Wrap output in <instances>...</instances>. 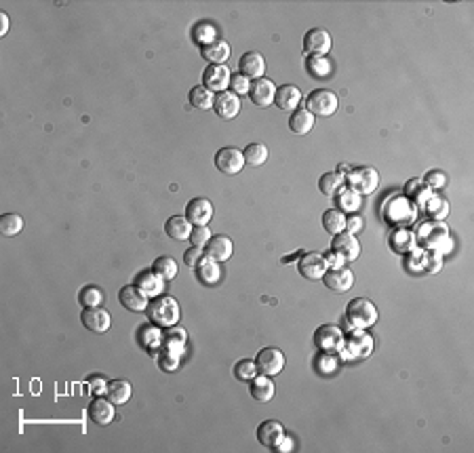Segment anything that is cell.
Instances as JSON below:
<instances>
[{"label":"cell","mask_w":474,"mask_h":453,"mask_svg":"<svg viewBox=\"0 0 474 453\" xmlns=\"http://www.w3.org/2000/svg\"><path fill=\"white\" fill-rule=\"evenodd\" d=\"M380 213H382V220L390 228H409L418 217V207L413 205L405 194L392 192L384 199Z\"/></svg>","instance_id":"6da1fadb"},{"label":"cell","mask_w":474,"mask_h":453,"mask_svg":"<svg viewBox=\"0 0 474 453\" xmlns=\"http://www.w3.org/2000/svg\"><path fill=\"white\" fill-rule=\"evenodd\" d=\"M146 314H148L150 322H154V325H158L160 329H169L180 322L182 310H180V302H177L173 295L162 293V295H156L150 299Z\"/></svg>","instance_id":"7a4b0ae2"},{"label":"cell","mask_w":474,"mask_h":453,"mask_svg":"<svg viewBox=\"0 0 474 453\" xmlns=\"http://www.w3.org/2000/svg\"><path fill=\"white\" fill-rule=\"evenodd\" d=\"M416 242L422 249H439V251H449L451 249V236H449V226L443 220H426L416 228Z\"/></svg>","instance_id":"3957f363"},{"label":"cell","mask_w":474,"mask_h":453,"mask_svg":"<svg viewBox=\"0 0 474 453\" xmlns=\"http://www.w3.org/2000/svg\"><path fill=\"white\" fill-rule=\"evenodd\" d=\"M373 348H375V342L365 329H354L352 327L348 333H344V346L339 350V359H341V363L361 361V359L371 356Z\"/></svg>","instance_id":"277c9868"},{"label":"cell","mask_w":474,"mask_h":453,"mask_svg":"<svg viewBox=\"0 0 474 453\" xmlns=\"http://www.w3.org/2000/svg\"><path fill=\"white\" fill-rule=\"evenodd\" d=\"M378 306L367 297H354L346 306V320L354 329H369L378 322Z\"/></svg>","instance_id":"5b68a950"},{"label":"cell","mask_w":474,"mask_h":453,"mask_svg":"<svg viewBox=\"0 0 474 453\" xmlns=\"http://www.w3.org/2000/svg\"><path fill=\"white\" fill-rule=\"evenodd\" d=\"M409 255V268L413 272H424V274H437L443 268V251L439 249H422L416 247Z\"/></svg>","instance_id":"8992f818"},{"label":"cell","mask_w":474,"mask_h":453,"mask_svg":"<svg viewBox=\"0 0 474 453\" xmlns=\"http://www.w3.org/2000/svg\"><path fill=\"white\" fill-rule=\"evenodd\" d=\"M346 186L357 190L361 197H369V194H373L380 186V173L371 167L350 169V173L346 175Z\"/></svg>","instance_id":"52a82bcc"},{"label":"cell","mask_w":474,"mask_h":453,"mask_svg":"<svg viewBox=\"0 0 474 453\" xmlns=\"http://www.w3.org/2000/svg\"><path fill=\"white\" fill-rule=\"evenodd\" d=\"M337 106H339V97L331 89H314L304 104V108L314 116H331L335 114Z\"/></svg>","instance_id":"ba28073f"},{"label":"cell","mask_w":474,"mask_h":453,"mask_svg":"<svg viewBox=\"0 0 474 453\" xmlns=\"http://www.w3.org/2000/svg\"><path fill=\"white\" fill-rule=\"evenodd\" d=\"M327 262L325 255L319 251H310V253H302L298 260V272L308 279V281H321L327 272Z\"/></svg>","instance_id":"9c48e42d"},{"label":"cell","mask_w":474,"mask_h":453,"mask_svg":"<svg viewBox=\"0 0 474 453\" xmlns=\"http://www.w3.org/2000/svg\"><path fill=\"white\" fill-rule=\"evenodd\" d=\"M314 346L319 352H337L344 346V331L337 325H321L314 331Z\"/></svg>","instance_id":"30bf717a"},{"label":"cell","mask_w":474,"mask_h":453,"mask_svg":"<svg viewBox=\"0 0 474 453\" xmlns=\"http://www.w3.org/2000/svg\"><path fill=\"white\" fill-rule=\"evenodd\" d=\"M245 156L239 148H221L215 154V167L217 171H221L223 175H239L245 167Z\"/></svg>","instance_id":"8fae6325"},{"label":"cell","mask_w":474,"mask_h":453,"mask_svg":"<svg viewBox=\"0 0 474 453\" xmlns=\"http://www.w3.org/2000/svg\"><path fill=\"white\" fill-rule=\"evenodd\" d=\"M255 365H257V371L262 375L274 377V375H278L285 369V354L280 350H276V348H264V350L257 352Z\"/></svg>","instance_id":"7c38bea8"},{"label":"cell","mask_w":474,"mask_h":453,"mask_svg":"<svg viewBox=\"0 0 474 453\" xmlns=\"http://www.w3.org/2000/svg\"><path fill=\"white\" fill-rule=\"evenodd\" d=\"M331 251L339 253L346 262H354V260H359V255H361V242H359L357 234L339 232L331 240Z\"/></svg>","instance_id":"4fadbf2b"},{"label":"cell","mask_w":474,"mask_h":453,"mask_svg":"<svg viewBox=\"0 0 474 453\" xmlns=\"http://www.w3.org/2000/svg\"><path fill=\"white\" fill-rule=\"evenodd\" d=\"M81 322L93 333H105L112 325V316L108 310H103L101 306L97 308H83L81 312Z\"/></svg>","instance_id":"5bb4252c"},{"label":"cell","mask_w":474,"mask_h":453,"mask_svg":"<svg viewBox=\"0 0 474 453\" xmlns=\"http://www.w3.org/2000/svg\"><path fill=\"white\" fill-rule=\"evenodd\" d=\"M333 47L331 34L323 28H312L304 34V53L308 55H327Z\"/></svg>","instance_id":"9a60e30c"},{"label":"cell","mask_w":474,"mask_h":453,"mask_svg":"<svg viewBox=\"0 0 474 453\" xmlns=\"http://www.w3.org/2000/svg\"><path fill=\"white\" fill-rule=\"evenodd\" d=\"M230 70L226 66H215V63H209L203 72V87L209 89L211 93H221L226 91V87L230 85Z\"/></svg>","instance_id":"2e32d148"},{"label":"cell","mask_w":474,"mask_h":453,"mask_svg":"<svg viewBox=\"0 0 474 453\" xmlns=\"http://www.w3.org/2000/svg\"><path fill=\"white\" fill-rule=\"evenodd\" d=\"M274 95H276V85L268 79H257L251 81V89H249V99L253 106L257 108H268L274 104Z\"/></svg>","instance_id":"e0dca14e"},{"label":"cell","mask_w":474,"mask_h":453,"mask_svg":"<svg viewBox=\"0 0 474 453\" xmlns=\"http://www.w3.org/2000/svg\"><path fill=\"white\" fill-rule=\"evenodd\" d=\"M89 420L95 424V426H108L114 422V403L108 399V397H95L91 403H89Z\"/></svg>","instance_id":"ac0fdd59"},{"label":"cell","mask_w":474,"mask_h":453,"mask_svg":"<svg viewBox=\"0 0 474 453\" xmlns=\"http://www.w3.org/2000/svg\"><path fill=\"white\" fill-rule=\"evenodd\" d=\"M213 110L219 118L223 120H232L239 116L241 112V97L234 95L230 91H221L215 95V101H213Z\"/></svg>","instance_id":"d6986e66"},{"label":"cell","mask_w":474,"mask_h":453,"mask_svg":"<svg viewBox=\"0 0 474 453\" xmlns=\"http://www.w3.org/2000/svg\"><path fill=\"white\" fill-rule=\"evenodd\" d=\"M186 217L192 226H207L213 220V205L209 199H192L186 205Z\"/></svg>","instance_id":"ffe728a7"},{"label":"cell","mask_w":474,"mask_h":453,"mask_svg":"<svg viewBox=\"0 0 474 453\" xmlns=\"http://www.w3.org/2000/svg\"><path fill=\"white\" fill-rule=\"evenodd\" d=\"M194 274H196V281L205 287H213L221 281V266L219 262L211 260V257L203 255L201 262L194 266Z\"/></svg>","instance_id":"44dd1931"},{"label":"cell","mask_w":474,"mask_h":453,"mask_svg":"<svg viewBox=\"0 0 474 453\" xmlns=\"http://www.w3.org/2000/svg\"><path fill=\"white\" fill-rule=\"evenodd\" d=\"M118 299H121L123 308H127L129 312H146L150 297L135 285H127L118 291Z\"/></svg>","instance_id":"7402d4cb"},{"label":"cell","mask_w":474,"mask_h":453,"mask_svg":"<svg viewBox=\"0 0 474 453\" xmlns=\"http://www.w3.org/2000/svg\"><path fill=\"white\" fill-rule=\"evenodd\" d=\"M239 70L243 76H247L249 81H257V79H264L266 74V59L264 55L255 53V51H249L241 57L239 61Z\"/></svg>","instance_id":"603a6c76"},{"label":"cell","mask_w":474,"mask_h":453,"mask_svg":"<svg viewBox=\"0 0 474 453\" xmlns=\"http://www.w3.org/2000/svg\"><path fill=\"white\" fill-rule=\"evenodd\" d=\"M333 199H335V209L341 211L344 215L346 213H350V215L357 213L361 209V205H363V197L357 190H352L350 186H341Z\"/></svg>","instance_id":"cb8c5ba5"},{"label":"cell","mask_w":474,"mask_h":453,"mask_svg":"<svg viewBox=\"0 0 474 453\" xmlns=\"http://www.w3.org/2000/svg\"><path fill=\"white\" fill-rule=\"evenodd\" d=\"M137 342H139V346H142L148 354L156 356V352L162 348V331H160V327L154 325V322L142 325L139 331H137Z\"/></svg>","instance_id":"d4e9b609"},{"label":"cell","mask_w":474,"mask_h":453,"mask_svg":"<svg viewBox=\"0 0 474 453\" xmlns=\"http://www.w3.org/2000/svg\"><path fill=\"white\" fill-rule=\"evenodd\" d=\"M232 253H234V242L228 236H221V234L219 236H211V240L205 245V255L211 257V260H215V262H219V264L228 262L232 257Z\"/></svg>","instance_id":"484cf974"},{"label":"cell","mask_w":474,"mask_h":453,"mask_svg":"<svg viewBox=\"0 0 474 453\" xmlns=\"http://www.w3.org/2000/svg\"><path fill=\"white\" fill-rule=\"evenodd\" d=\"M302 101V91L295 87V85H282V87H276V95H274V106L282 112H293L298 110Z\"/></svg>","instance_id":"4316f807"},{"label":"cell","mask_w":474,"mask_h":453,"mask_svg":"<svg viewBox=\"0 0 474 453\" xmlns=\"http://www.w3.org/2000/svg\"><path fill=\"white\" fill-rule=\"evenodd\" d=\"M388 245L394 253H400V255H407L418 247L416 234L409 228H394L388 236Z\"/></svg>","instance_id":"83f0119b"},{"label":"cell","mask_w":474,"mask_h":453,"mask_svg":"<svg viewBox=\"0 0 474 453\" xmlns=\"http://www.w3.org/2000/svg\"><path fill=\"white\" fill-rule=\"evenodd\" d=\"M325 283L327 289L335 291V293H346L352 289L354 285V274L346 268H339V270H327L325 277L321 279Z\"/></svg>","instance_id":"f1b7e54d"},{"label":"cell","mask_w":474,"mask_h":453,"mask_svg":"<svg viewBox=\"0 0 474 453\" xmlns=\"http://www.w3.org/2000/svg\"><path fill=\"white\" fill-rule=\"evenodd\" d=\"M405 197L413 203V205H416L418 207V211L422 209V205L432 197V190L424 183V179L422 177H413V179H409L407 183H405Z\"/></svg>","instance_id":"f546056e"},{"label":"cell","mask_w":474,"mask_h":453,"mask_svg":"<svg viewBox=\"0 0 474 453\" xmlns=\"http://www.w3.org/2000/svg\"><path fill=\"white\" fill-rule=\"evenodd\" d=\"M135 287H139L150 299L152 297H156V295H162V291H164V281L150 268V270H144V272H139L137 277H135V283H133Z\"/></svg>","instance_id":"4dcf8cb0"},{"label":"cell","mask_w":474,"mask_h":453,"mask_svg":"<svg viewBox=\"0 0 474 453\" xmlns=\"http://www.w3.org/2000/svg\"><path fill=\"white\" fill-rule=\"evenodd\" d=\"M192 224L188 222V217L186 215H173V217H169L167 220V224H164V232H167V236L169 238H173V240H177V242H184V240H188L190 238V234H192Z\"/></svg>","instance_id":"1f68e13d"},{"label":"cell","mask_w":474,"mask_h":453,"mask_svg":"<svg viewBox=\"0 0 474 453\" xmlns=\"http://www.w3.org/2000/svg\"><path fill=\"white\" fill-rule=\"evenodd\" d=\"M249 393H251V397H253L257 403H268V401H272V399H274V393H276L272 377H268V375H255V377L249 381Z\"/></svg>","instance_id":"d6a6232c"},{"label":"cell","mask_w":474,"mask_h":453,"mask_svg":"<svg viewBox=\"0 0 474 453\" xmlns=\"http://www.w3.org/2000/svg\"><path fill=\"white\" fill-rule=\"evenodd\" d=\"M285 436V428L280 422H274V420H266L257 426V440L268 447V449H274L276 443Z\"/></svg>","instance_id":"836d02e7"},{"label":"cell","mask_w":474,"mask_h":453,"mask_svg":"<svg viewBox=\"0 0 474 453\" xmlns=\"http://www.w3.org/2000/svg\"><path fill=\"white\" fill-rule=\"evenodd\" d=\"M306 70L316 81H327L333 74V63L327 55H308L306 57Z\"/></svg>","instance_id":"e575fe53"},{"label":"cell","mask_w":474,"mask_h":453,"mask_svg":"<svg viewBox=\"0 0 474 453\" xmlns=\"http://www.w3.org/2000/svg\"><path fill=\"white\" fill-rule=\"evenodd\" d=\"M230 53H232L230 44L226 40H219V38L201 49L203 59H207L209 63H215V66H226V61L230 59Z\"/></svg>","instance_id":"d590c367"},{"label":"cell","mask_w":474,"mask_h":453,"mask_svg":"<svg viewBox=\"0 0 474 453\" xmlns=\"http://www.w3.org/2000/svg\"><path fill=\"white\" fill-rule=\"evenodd\" d=\"M314 126V114H310L306 108L302 110H293L289 114V129L295 133V135H306L312 131Z\"/></svg>","instance_id":"8d00e7d4"},{"label":"cell","mask_w":474,"mask_h":453,"mask_svg":"<svg viewBox=\"0 0 474 453\" xmlns=\"http://www.w3.org/2000/svg\"><path fill=\"white\" fill-rule=\"evenodd\" d=\"M131 393H133V388L127 379H112L108 381V393L105 397L114 403V405H125L129 403L131 399Z\"/></svg>","instance_id":"74e56055"},{"label":"cell","mask_w":474,"mask_h":453,"mask_svg":"<svg viewBox=\"0 0 474 453\" xmlns=\"http://www.w3.org/2000/svg\"><path fill=\"white\" fill-rule=\"evenodd\" d=\"M186 346H188V336L182 327H169L164 333H162V348H169V350H175L184 354L186 352Z\"/></svg>","instance_id":"f35d334b"},{"label":"cell","mask_w":474,"mask_h":453,"mask_svg":"<svg viewBox=\"0 0 474 453\" xmlns=\"http://www.w3.org/2000/svg\"><path fill=\"white\" fill-rule=\"evenodd\" d=\"M422 211L430 217V220H445L449 215V201L441 194H432V197L422 205Z\"/></svg>","instance_id":"ab89813d"},{"label":"cell","mask_w":474,"mask_h":453,"mask_svg":"<svg viewBox=\"0 0 474 453\" xmlns=\"http://www.w3.org/2000/svg\"><path fill=\"white\" fill-rule=\"evenodd\" d=\"M192 40H194V44H198L201 49L207 47V44H211V42H215V40H217V30H215V26L209 24V22H198V24H194V28H192Z\"/></svg>","instance_id":"60d3db41"},{"label":"cell","mask_w":474,"mask_h":453,"mask_svg":"<svg viewBox=\"0 0 474 453\" xmlns=\"http://www.w3.org/2000/svg\"><path fill=\"white\" fill-rule=\"evenodd\" d=\"M339 354L337 352H319V356L314 359V369L321 375H333L339 369Z\"/></svg>","instance_id":"b9f144b4"},{"label":"cell","mask_w":474,"mask_h":453,"mask_svg":"<svg viewBox=\"0 0 474 453\" xmlns=\"http://www.w3.org/2000/svg\"><path fill=\"white\" fill-rule=\"evenodd\" d=\"M182 356H184V354L175 352V350L160 348V350L156 352V363H158L160 371H164V373H173V371L180 369V365H182Z\"/></svg>","instance_id":"7bdbcfd3"},{"label":"cell","mask_w":474,"mask_h":453,"mask_svg":"<svg viewBox=\"0 0 474 453\" xmlns=\"http://www.w3.org/2000/svg\"><path fill=\"white\" fill-rule=\"evenodd\" d=\"M152 270L167 283V281H173L177 277V272H180V268H177V262L173 260V257L169 255H162V257H156L154 264H152Z\"/></svg>","instance_id":"ee69618b"},{"label":"cell","mask_w":474,"mask_h":453,"mask_svg":"<svg viewBox=\"0 0 474 453\" xmlns=\"http://www.w3.org/2000/svg\"><path fill=\"white\" fill-rule=\"evenodd\" d=\"M323 228L325 232H329L331 236L346 232V215L337 209H329L323 213Z\"/></svg>","instance_id":"f6af8a7d"},{"label":"cell","mask_w":474,"mask_h":453,"mask_svg":"<svg viewBox=\"0 0 474 453\" xmlns=\"http://www.w3.org/2000/svg\"><path fill=\"white\" fill-rule=\"evenodd\" d=\"M341 186H346V177L341 173H337V171L335 173H325L319 179V190L325 194V197H331V199L335 197Z\"/></svg>","instance_id":"bcb514c9"},{"label":"cell","mask_w":474,"mask_h":453,"mask_svg":"<svg viewBox=\"0 0 474 453\" xmlns=\"http://www.w3.org/2000/svg\"><path fill=\"white\" fill-rule=\"evenodd\" d=\"M243 156H245V163H247V165H251V167H262V165L268 160V148H266V144L255 142V144H249V146L243 150Z\"/></svg>","instance_id":"7dc6e473"},{"label":"cell","mask_w":474,"mask_h":453,"mask_svg":"<svg viewBox=\"0 0 474 453\" xmlns=\"http://www.w3.org/2000/svg\"><path fill=\"white\" fill-rule=\"evenodd\" d=\"M103 299H105V293L99 287H95V285H87L78 293V302H81L83 308H97V306L103 304Z\"/></svg>","instance_id":"c3c4849f"},{"label":"cell","mask_w":474,"mask_h":453,"mask_svg":"<svg viewBox=\"0 0 474 453\" xmlns=\"http://www.w3.org/2000/svg\"><path fill=\"white\" fill-rule=\"evenodd\" d=\"M213 101H215V95L205 89L203 85L201 87H194L190 91V106L196 108V110H211L213 108Z\"/></svg>","instance_id":"681fc988"},{"label":"cell","mask_w":474,"mask_h":453,"mask_svg":"<svg viewBox=\"0 0 474 453\" xmlns=\"http://www.w3.org/2000/svg\"><path fill=\"white\" fill-rule=\"evenodd\" d=\"M24 230V220L17 213H5L0 217V232L3 236H17Z\"/></svg>","instance_id":"f907efd6"},{"label":"cell","mask_w":474,"mask_h":453,"mask_svg":"<svg viewBox=\"0 0 474 453\" xmlns=\"http://www.w3.org/2000/svg\"><path fill=\"white\" fill-rule=\"evenodd\" d=\"M234 377L239 381H251L257 375V365L255 359H241L239 363L234 365Z\"/></svg>","instance_id":"816d5d0a"},{"label":"cell","mask_w":474,"mask_h":453,"mask_svg":"<svg viewBox=\"0 0 474 453\" xmlns=\"http://www.w3.org/2000/svg\"><path fill=\"white\" fill-rule=\"evenodd\" d=\"M230 93H234V95H249V89H251V81L247 79V76H243L241 72H236V74H232L230 76Z\"/></svg>","instance_id":"f5cc1de1"},{"label":"cell","mask_w":474,"mask_h":453,"mask_svg":"<svg viewBox=\"0 0 474 453\" xmlns=\"http://www.w3.org/2000/svg\"><path fill=\"white\" fill-rule=\"evenodd\" d=\"M424 183H426L432 192H437V190H441V188L447 186V173H445V171H439V169H432V171H428V173L424 175Z\"/></svg>","instance_id":"db71d44e"},{"label":"cell","mask_w":474,"mask_h":453,"mask_svg":"<svg viewBox=\"0 0 474 453\" xmlns=\"http://www.w3.org/2000/svg\"><path fill=\"white\" fill-rule=\"evenodd\" d=\"M190 245L192 247H198V249H205V245L211 240V230L207 226H194L192 228V234H190Z\"/></svg>","instance_id":"11a10c76"},{"label":"cell","mask_w":474,"mask_h":453,"mask_svg":"<svg viewBox=\"0 0 474 453\" xmlns=\"http://www.w3.org/2000/svg\"><path fill=\"white\" fill-rule=\"evenodd\" d=\"M89 390H91L93 397H103L108 393V381L103 377H97L95 375V377L89 379Z\"/></svg>","instance_id":"9f6ffc18"},{"label":"cell","mask_w":474,"mask_h":453,"mask_svg":"<svg viewBox=\"0 0 474 453\" xmlns=\"http://www.w3.org/2000/svg\"><path fill=\"white\" fill-rule=\"evenodd\" d=\"M363 226H365V222L359 213H352L350 217H346V232H350V234H359L363 230Z\"/></svg>","instance_id":"6f0895ef"},{"label":"cell","mask_w":474,"mask_h":453,"mask_svg":"<svg viewBox=\"0 0 474 453\" xmlns=\"http://www.w3.org/2000/svg\"><path fill=\"white\" fill-rule=\"evenodd\" d=\"M205 253H203V249H198V247H190L186 253H184V264L188 266V268H194L198 262H201V257H203Z\"/></svg>","instance_id":"680465c9"},{"label":"cell","mask_w":474,"mask_h":453,"mask_svg":"<svg viewBox=\"0 0 474 453\" xmlns=\"http://www.w3.org/2000/svg\"><path fill=\"white\" fill-rule=\"evenodd\" d=\"M323 255H325V262H327V268H329V270H339V268H344L346 260H344V257H341L339 253L329 251V253H323Z\"/></svg>","instance_id":"91938a15"},{"label":"cell","mask_w":474,"mask_h":453,"mask_svg":"<svg viewBox=\"0 0 474 453\" xmlns=\"http://www.w3.org/2000/svg\"><path fill=\"white\" fill-rule=\"evenodd\" d=\"M274 451H278V453H287V451H293V438L285 434V436H282V438L276 443Z\"/></svg>","instance_id":"94428289"},{"label":"cell","mask_w":474,"mask_h":453,"mask_svg":"<svg viewBox=\"0 0 474 453\" xmlns=\"http://www.w3.org/2000/svg\"><path fill=\"white\" fill-rule=\"evenodd\" d=\"M0 36H5L7 32H9V15L7 13H0Z\"/></svg>","instance_id":"6125c7cd"}]
</instances>
